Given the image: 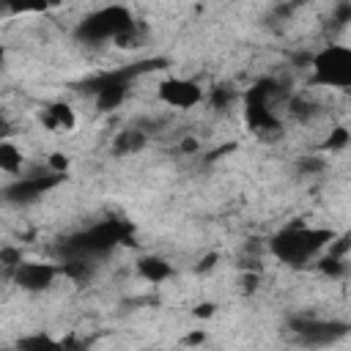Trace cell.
I'll use <instances>...</instances> for the list:
<instances>
[{
	"label": "cell",
	"mask_w": 351,
	"mask_h": 351,
	"mask_svg": "<svg viewBox=\"0 0 351 351\" xmlns=\"http://www.w3.org/2000/svg\"><path fill=\"white\" fill-rule=\"evenodd\" d=\"M329 239H332L329 230H318V228H307V225H291V228L280 230L271 239V252L282 263L299 266V263H307V261L318 258L321 250L326 244H332Z\"/></svg>",
	"instance_id": "obj_1"
},
{
	"label": "cell",
	"mask_w": 351,
	"mask_h": 351,
	"mask_svg": "<svg viewBox=\"0 0 351 351\" xmlns=\"http://www.w3.org/2000/svg\"><path fill=\"white\" fill-rule=\"evenodd\" d=\"M310 77L326 90H351V44H324L310 55Z\"/></svg>",
	"instance_id": "obj_2"
},
{
	"label": "cell",
	"mask_w": 351,
	"mask_h": 351,
	"mask_svg": "<svg viewBox=\"0 0 351 351\" xmlns=\"http://www.w3.org/2000/svg\"><path fill=\"white\" fill-rule=\"evenodd\" d=\"M132 30H134V19H132V11L123 5H101V8L90 11L77 25V36L82 41H90V44L121 41Z\"/></svg>",
	"instance_id": "obj_3"
},
{
	"label": "cell",
	"mask_w": 351,
	"mask_h": 351,
	"mask_svg": "<svg viewBox=\"0 0 351 351\" xmlns=\"http://www.w3.org/2000/svg\"><path fill=\"white\" fill-rule=\"evenodd\" d=\"M156 99L162 104H167L170 110H195L197 104H203L206 90L200 88V82L189 80V77H167L156 85Z\"/></svg>",
	"instance_id": "obj_4"
},
{
	"label": "cell",
	"mask_w": 351,
	"mask_h": 351,
	"mask_svg": "<svg viewBox=\"0 0 351 351\" xmlns=\"http://www.w3.org/2000/svg\"><path fill=\"white\" fill-rule=\"evenodd\" d=\"M55 280V269L47 263H25L19 261L14 269V282L25 291H41Z\"/></svg>",
	"instance_id": "obj_5"
},
{
	"label": "cell",
	"mask_w": 351,
	"mask_h": 351,
	"mask_svg": "<svg viewBox=\"0 0 351 351\" xmlns=\"http://www.w3.org/2000/svg\"><path fill=\"white\" fill-rule=\"evenodd\" d=\"M41 123L52 134H69L77 126V115L66 101H52V104L41 107Z\"/></svg>",
	"instance_id": "obj_6"
},
{
	"label": "cell",
	"mask_w": 351,
	"mask_h": 351,
	"mask_svg": "<svg viewBox=\"0 0 351 351\" xmlns=\"http://www.w3.org/2000/svg\"><path fill=\"white\" fill-rule=\"evenodd\" d=\"M293 332H296L304 343H329V340H335L343 329H337L335 324H326V321H296V324H293Z\"/></svg>",
	"instance_id": "obj_7"
},
{
	"label": "cell",
	"mask_w": 351,
	"mask_h": 351,
	"mask_svg": "<svg viewBox=\"0 0 351 351\" xmlns=\"http://www.w3.org/2000/svg\"><path fill=\"white\" fill-rule=\"evenodd\" d=\"M22 148L14 143V140H3L0 143V170L5 176H16L22 173Z\"/></svg>",
	"instance_id": "obj_8"
},
{
	"label": "cell",
	"mask_w": 351,
	"mask_h": 351,
	"mask_svg": "<svg viewBox=\"0 0 351 351\" xmlns=\"http://www.w3.org/2000/svg\"><path fill=\"white\" fill-rule=\"evenodd\" d=\"M137 269H140V274H143L148 282H162V280L170 277V266H167V261L154 258V255L140 258V261H137Z\"/></svg>",
	"instance_id": "obj_9"
},
{
	"label": "cell",
	"mask_w": 351,
	"mask_h": 351,
	"mask_svg": "<svg viewBox=\"0 0 351 351\" xmlns=\"http://www.w3.org/2000/svg\"><path fill=\"white\" fill-rule=\"evenodd\" d=\"M143 145H145V134H143L140 129H126V132H121L118 140H115V151H118V154H134V151H140Z\"/></svg>",
	"instance_id": "obj_10"
},
{
	"label": "cell",
	"mask_w": 351,
	"mask_h": 351,
	"mask_svg": "<svg viewBox=\"0 0 351 351\" xmlns=\"http://www.w3.org/2000/svg\"><path fill=\"white\" fill-rule=\"evenodd\" d=\"M5 8L14 14H41L49 8V0H5Z\"/></svg>",
	"instance_id": "obj_11"
},
{
	"label": "cell",
	"mask_w": 351,
	"mask_h": 351,
	"mask_svg": "<svg viewBox=\"0 0 351 351\" xmlns=\"http://www.w3.org/2000/svg\"><path fill=\"white\" fill-rule=\"evenodd\" d=\"M30 343H33V340H22V343H19V346H30ZM36 343H49V340H47V337H38V340H36Z\"/></svg>",
	"instance_id": "obj_12"
}]
</instances>
